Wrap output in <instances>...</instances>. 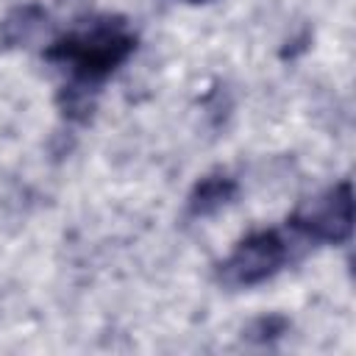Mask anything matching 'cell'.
<instances>
[{
  "instance_id": "obj_1",
  "label": "cell",
  "mask_w": 356,
  "mask_h": 356,
  "mask_svg": "<svg viewBox=\"0 0 356 356\" xmlns=\"http://www.w3.org/2000/svg\"><path fill=\"white\" fill-rule=\"evenodd\" d=\"M136 50V33L122 17H95L81 28L61 33L44 58L67 67L78 81L97 83L122 67Z\"/></svg>"
},
{
  "instance_id": "obj_2",
  "label": "cell",
  "mask_w": 356,
  "mask_h": 356,
  "mask_svg": "<svg viewBox=\"0 0 356 356\" xmlns=\"http://www.w3.org/2000/svg\"><path fill=\"white\" fill-rule=\"evenodd\" d=\"M289 225L298 236L309 242H325L339 245L350 239L353 228V192L350 181H342L309 200H303L295 214L289 217Z\"/></svg>"
},
{
  "instance_id": "obj_3",
  "label": "cell",
  "mask_w": 356,
  "mask_h": 356,
  "mask_svg": "<svg viewBox=\"0 0 356 356\" xmlns=\"http://www.w3.org/2000/svg\"><path fill=\"white\" fill-rule=\"evenodd\" d=\"M292 256V245L278 231H253L220 264V281L228 286H256L273 278Z\"/></svg>"
},
{
  "instance_id": "obj_4",
  "label": "cell",
  "mask_w": 356,
  "mask_h": 356,
  "mask_svg": "<svg viewBox=\"0 0 356 356\" xmlns=\"http://www.w3.org/2000/svg\"><path fill=\"white\" fill-rule=\"evenodd\" d=\"M234 195H236V184L231 178L209 175L195 186V192L189 197V209L195 217H206V214H214L217 209H222Z\"/></svg>"
}]
</instances>
